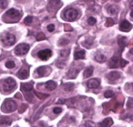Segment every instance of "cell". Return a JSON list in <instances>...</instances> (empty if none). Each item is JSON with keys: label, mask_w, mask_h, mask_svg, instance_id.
<instances>
[{"label": "cell", "mask_w": 133, "mask_h": 127, "mask_svg": "<svg viewBox=\"0 0 133 127\" xmlns=\"http://www.w3.org/2000/svg\"><path fill=\"white\" fill-rule=\"evenodd\" d=\"M1 40L5 45H12L16 42V37L12 34L5 32L1 34Z\"/></svg>", "instance_id": "cell-1"}, {"label": "cell", "mask_w": 133, "mask_h": 127, "mask_svg": "<svg viewBox=\"0 0 133 127\" xmlns=\"http://www.w3.org/2000/svg\"><path fill=\"white\" fill-rule=\"evenodd\" d=\"M78 14L79 13L76 9L71 8V9H68L65 10L64 13V17L66 20L68 21V22H73L76 19L78 16Z\"/></svg>", "instance_id": "cell-2"}, {"label": "cell", "mask_w": 133, "mask_h": 127, "mask_svg": "<svg viewBox=\"0 0 133 127\" xmlns=\"http://www.w3.org/2000/svg\"><path fill=\"white\" fill-rule=\"evenodd\" d=\"M16 86V82L15 80L12 78L9 77L4 80L3 88L5 91H9L14 89Z\"/></svg>", "instance_id": "cell-3"}, {"label": "cell", "mask_w": 133, "mask_h": 127, "mask_svg": "<svg viewBox=\"0 0 133 127\" xmlns=\"http://www.w3.org/2000/svg\"><path fill=\"white\" fill-rule=\"evenodd\" d=\"M29 50V45L27 44H20L16 47L14 51L17 55L25 54Z\"/></svg>", "instance_id": "cell-4"}, {"label": "cell", "mask_w": 133, "mask_h": 127, "mask_svg": "<svg viewBox=\"0 0 133 127\" xmlns=\"http://www.w3.org/2000/svg\"><path fill=\"white\" fill-rule=\"evenodd\" d=\"M52 55V51L49 49H43L37 53V56L42 60H47L49 59Z\"/></svg>", "instance_id": "cell-5"}, {"label": "cell", "mask_w": 133, "mask_h": 127, "mask_svg": "<svg viewBox=\"0 0 133 127\" xmlns=\"http://www.w3.org/2000/svg\"><path fill=\"white\" fill-rule=\"evenodd\" d=\"M4 106L6 111H14L17 109V104L14 101L11 99L6 100L4 102Z\"/></svg>", "instance_id": "cell-6"}, {"label": "cell", "mask_w": 133, "mask_h": 127, "mask_svg": "<svg viewBox=\"0 0 133 127\" xmlns=\"http://www.w3.org/2000/svg\"><path fill=\"white\" fill-rule=\"evenodd\" d=\"M132 28V25L130 22L127 20H123L119 25V30L123 32H128L130 31Z\"/></svg>", "instance_id": "cell-7"}, {"label": "cell", "mask_w": 133, "mask_h": 127, "mask_svg": "<svg viewBox=\"0 0 133 127\" xmlns=\"http://www.w3.org/2000/svg\"><path fill=\"white\" fill-rule=\"evenodd\" d=\"M17 76L19 79H22V80L27 79L29 76V73L28 69H26L24 68L21 69L17 73Z\"/></svg>", "instance_id": "cell-8"}, {"label": "cell", "mask_w": 133, "mask_h": 127, "mask_svg": "<svg viewBox=\"0 0 133 127\" xmlns=\"http://www.w3.org/2000/svg\"><path fill=\"white\" fill-rule=\"evenodd\" d=\"M100 81L97 79H92L90 80H88L87 82V86L89 88H97L99 86Z\"/></svg>", "instance_id": "cell-9"}, {"label": "cell", "mask_w": 133, "mask_h": 127, "mask_svg": "<svg viewBox=\"0 0 133 127\" xmlns=\"http://www.w3.org/2000/svg\"><path fill=\"white\" fill-rule=\"evenodd\" d=\"M120 76L121 75L119 72H118V71H112L108 75V79L110 80L114 81V80H116L119 79Z\"/></svg>", "instance_id": "cell-10"}, {"label": "cell", "mask_w": 133, "mask_h": 127, "mask_svg": "<svg viewBox=\"0 0 133 127\" xmlns=\"http://www.w3.org/2000/svg\"><path fill=\"white\" fill-rule=\"evenodd\" d=\"M6 15L9 16V17L12 18H17L18 16H19V12L18 10L14 9H10L8 10L6 12Z\"/></svg>", "instance_id": "cell-11"}, {"label": "cell", "mask_w": 133, "mask_h": 127, "mask_svg": "<svg viewBox=\"0 0 133 127\" xmlns=\"http://www.w3.org/2000/svg\"><path fill=\"white\" fill-rule=\"evenodd\" d=\"M85 51L80 50L77 51L74 53V58L75 60H81L85 58Z\"/></svg>", "instance_id": "cell-12"}, {"label": "cell", "mask_w": 133, "mask_h": 127, "mask_svg": "<svg viewBox=\"0 0 133 127\" xmlns=\"http://www.w3.org/2000/svg\"><path fill=\"white\" fill-rule=\"evenodd\" d=\"M33 88V83L28 82V83H22L21 85V89L22 91H29Z\"/></svg>", "instance_id": "cell-13"}, {"label": "cell", "mask_w": 133, "mask_h": 127, "mask_svg": "<svg viewBox=\"0 0 133 127\" xmlns=\"http://www.w3.org/2000/svg\"><path fill=\"white\" fill-rule=\"evenodd\" d=\"M112 124H113L112 119L110 117H109L104 119V120L100 123L99 126H103V127H109V126H110Z\"/></svg>", "instance_id": "cell-14"}, {"label": "cell", "mask_w": 133, "mask_h": 127, "mask_svg": "<svg viewBox=\"0 0 133 127\" xmlns=\"http://www.w3.org/2000/svg\"><path fill=\"white\" fill-rule=\"evenodd\" d=\"M45 88L49 91H52L57 88V84L53 80H49L45 84Z\"/></svg>", "instance_id": "cell-15"}, {"label": "cell", "mask_w": 133, "mask_h": 127, "mask_svg": "<svg viewBox=\"0 0 133 127\" xmlns=\"http://www.w3.org/2000/svg\"><path fill=\"white\" fill-rule=\"evenodd\" d=\"M12 123V119L10 117L6 116L2 117L0 119V124H3V125H6L9 126Z\"/></svg>", "instance_id": "cell-16"}, {"label": "cell", "mask_w": 133, "mask_h": 127, "mask_svg": "<svg viewBox=\"0 0 133 127\" xmlns=\"http://www.w3.org/2000/svg\"><path fill=\"white\" fill-rule=\"evenodd\" d=\"M94 73V67L93 66H89L87 67L84 71V78H88L93 75Z\"/></svg>", "instance_id": "cell-17"}, {"label": "cell", "mask_w": 133, "mask_h": 127, "mask_svg": "<svg viewBox=\"0 0 133 127\" xmlns=\"http://www.w3.org/2000/svg\"><path fill=\"white\" fill-rule=\"evenodd\" d=\"M95 59H96V60L97 62H99V63H103V62H105L106 61L107 58L104 54L98 53L96 54V57H95Z\"/></svg>", "instance_id": "cell-18"}, {"label": "cell", "mask_w": 133, "mask_h": 127, "mask_svg": "<svg viewBox=\"0 0 133 127\" xmlns=\"http://www.w3.org/2000/svg\"><path fill=\"white\" fill-rule=\"evenodd\" d=\"M74 87H75V85H74V83L71 82L66 83V84H64L62 85L63 89L65 91H72L74 89Z\"/></svg>", "instance_id": "cell-19"}, {"label": "cell", "mask_w": 133, "mask_h": 127, "mask_svg": "<svg viewBox=\"0 0 133 127\" xmlns=\"http://www.w3.org/2000/svg\"><path fill=\"white\" fill-rule=\"evenodd\" d=\"M118 62H119V60H118V58L113 57L112 58H111L110 63H109V66H110V68H116V67H118Z\"/></svg>", "instance_id": "cell-20"}, {"label": "cell", "mask_w": 133, "mask_h": 127, "mask_svg": "<svg viewBox=\"0 0 133 127\" xmlns=\"http://www.w3.org/2000/svg\"><path fill=\"white\" fill-rule=\"evenodd\" d=\"M60 3H61L60 0H49V5L53 9H55V6L59 5Z\"/></svg>", "instance_id": "cell-21"}, {"label": "cell", "mask_w": 133, "mask_h": 127, "mask_svg": "<svg viewBox=\"0 0 133 127\" xmlns=\"http://www.w3.org/2000/svg\"><path fill=\"white\" fill-rule=\"evenodd\" d=\"M36 71H37V73L38 74V75L40 76V77L44 76V75H45V66H40V67H38Z\"/></svg>", "instance_id": "cell-22"}, {"label": "cell", "mask_w": 133, "mask_h": 127, "mask_svg": "<svg viewBox=\"0 0 133 127\" xmlns=\"http://www.w3.org/2000/svg\"><path fill=\"white\" fill-rule=\"evenodd\" d=\"M118 9L117 8V6H114V5H112V6H110L108 9V12H109L110 14H115L118 12Z\"/></svg>", "instance_id": "cell-23"}, {"label": "cell", "mask_w": 133, "mask_h": 127, "mask_svg": "<svg viewBox=\"0 0 133 127\" xmlns=\"http://www.w3.org/2000/svg\"><path fill=\"white\" fill-rule=\"evenodd\" d=\"M126 42H127V38L126 37H123L122 36V37L119 38V40H118V44H119V45L122 47H123L125 45Z\"/></svg>", "instance_id": "cell-24"}, {"label": "cell", "mask_w": 133, "mask_h": 127, "mask_svg": "<svg viewBox=\"0 0 133 127\" xmlns=\"http://www.w3.org/2000/svg\"><path fill=\"white\" fill-rule=\"evenodd\" d=\"M5 66L9 69H12L15 67V63H14V61L9 60L6 62V64H5Z\"/></svg>", "instance_id": "cell-25"}, {"label": "cell", "mask_w": 133, "mask_h": 127, "mask_svg": "<svg viewBox=\"0 0 133 127\" xmlns=\"http://www.w3.org/2000/svg\"><path fill=\"white\" fill-rule=\"evenodd\" d=\"M35 93L39 98H40V99H43V98H45L46 97H48V96H49L48 94H44V93H40V92H37L36 91H35Z\"/></svg>", "instance_id": "cell-26"}, {"label": "cell", "mask_w": 133, "mask_h": 127, "mask_svg": "<svg viewBox=\"0 0 133 127\" xmlns=\"http://www.w3.org/2000/svg\"><path fill=\"white\" fill-rule=\"evenodd\" d=\"M32 19H33L32 16H27L24 19V23H25L26 25L31 24L32 22Z\"/></svg>", "instance_id": "cell-27"}, {"label": "cell", "mask_w": 133, "mask_h": 127, "mask_svg": "<svg viewBox=\"0 0 133 127\" xmlns=\"http://www.w3.org/2000/svg\"><path fill=\"white\" fill-rule=\"evenodd\" d=\"M8 5V1L6 0H0V9H5Z\"/></svg>", "instance_id": "cell-28"}, {"label": "cell", "mask_w": 133, "mask_h": 127, "mask_svg": "<svg viewBox=\"0 0 133 127\" xmlns=\"http://www.w3.org/2000/svg\"><path fill=\"white\" fill-rule=\"evenodd\" d=\"M45 39V35L44 34V33H42V32H40V33H38L37 34V36H36V40H38V41H42V40H44Z\"/></svg>", "instance_id": "cell-29"}, {"label": "cell", "mask_w": 133, "mask_h": 127, "mask_svg": "<svg viewBox=\"0 0 133 127\" xmlns=\"http://www.w3.org/2000/svg\"><path fill=\"white\" fill-rule=\"evenodd\" d=\"M69 43V40L66 38H61L58 41V44L61 45H66Z\"/></svg>", "instance_id": "cell-30"}, {"label": "cell", "mask_w": 133, "mask_h": 127, "mask_svg": "<svg viewBox=\"0 0 133 127\" xmlns=\"http://www.w3.org/2000/svg\"><path fill=\"white\" fill-rule=\"evenodd\" d=\"M104 95L106 98H110V97H112L114 95V91L112 90H107L105 93Z\"/></svg>", "instance_id": "cell-31"}, {"label": "cell", "mask_w": 133, "mask_h": 127, "mask_svg": "<svg viewBox=\"0 0 133 127\" xmlns=\"http://www.w3.org/2000/svg\"><path fill=\"white\" fill-rule=\"evenodd\" d=\"M88 24L93 25H94L96 23V19L94 18V17H90L88 19Z\"/></svg>", "instance_id": "cell-32"}, {"label": "cell", "mask_w": 133, "mask_h": 127, "mask_svg": "<svg viewBox=\"0 0 133 127\" xmlns=\"http://www.w3.org/2000/svg\"><path fill=\"white\" fill-rule=\"evenodd\" d=\"M114 23V20H113L112 18H107V23H106V26H107V27H110V26L113 25Z\"/></svg>", "instance_id": "cell-33"}, {"label": "cell", "mask_w": 133, "mask_h": 127, "mask_svg": "<svg viewBox=\"0 0 133 127\" xmlns=\"http://www.w3.org/2000/svg\"><path fill=\"white\" fill-rule=\"evenodd\" d=\"M69 54H70V51L66 50V49L61 51V55L62 57H67V56L69 55Z\"/></svg>", "instance_id": "cell-34"}, {"label": "cell", "mask_w": 133, "mask_h": 127, "mask_svg": "<svg viewBox=\"0 0 133 127\" xmlns=\"http://www.w3.org/2000/svg\"><path fill=\"white\" fill-rule=\"evenodd\" d=\"M47 29H48L49 32H52L53 31H54L55 30V25L53 24H49L48 25V27H47Z\"/></svg>", "instance_id": "cell-35"}, {"label": "cell", "mask_w": 133, "mask_h": 127, "mask_svg": "<svg viewBox=\"0 0 133 127\" xmlns=\"http://www.w3.org/2000/svg\"><path fill=\"white\" fill-rule=\"evenodd\" d=\"M53 113H55V114H60V113L62 112V110L61 108H58V107H57V108H53Z\"/></svg>", "instance_id": "cell-36"}, {"label": "cell", "mask_w": 133, "mask_h": 127, "mask_svg": "<svg viewBox=\"0 0 133 127\" xmlns=\"http://www.w3.org/2000/svg\"><path fill=\"white\" fill-rule=\"evenodd\" d=\"M128 64V62H127L126 60L123 59H120L119 60V64H120L121 67H125L126 64Z\"/></svg>", "instance_id": "cell-37"}, {"label": "cell", "mask_w": 133, "mask_h": 127, "mask_svg": "<svg viewBox=\"0 0 133 127\" xmlns=\"http://www.w3.org/2000/svg\"><path fill=\"white\" fill-rule=\"evenodd\" d=\"M27 108V105H25V104L22 105V106L20 107V108H19V109H22V110H21V111H20L21 114H22V113H23L24 111H25V110H26V108Z\"/></svg>", "instance_id": "cell-38"}, {"label": "cell", "mask_w": 133, "mask_h": 127, "mask_svg": "<svg viewBox=\"0 0 133 127\" xmlns=\"http://www.w3.org/2000/svg\"><path fill=\"white\" fill-rule=\"evenodd\" d=\"M14 97H16V98H22V95H20V93H17L15 95V96Z\"/></svg>", "instance_id": "cell-39"}, {"label": "cell", "mask_w": 133, "mask_h": 127, "mask_svg": "<svg viewBox=\"0 0 133 127\" xmlns=\"http://www.w3.org/2000/svg\"><path fill=\"white\" fill-rule=\"evenodd\" d=\"M58 103H61V104H64L65 102V100H62V99H59V101H58Z\"/></svg>", "instance_id": "cell-40"}, {"label": "cell", "mask_w": 133, "mask_h": 127, "mask_svg": "<svg viewBox=\"0 0 133 127\" xmlns=\"http://www.w3.org/2000/svg\"><path fill=\"white\" fill-rule=\"evenodd\" d=\"M132 5H133V1H131V3H130V9L131 10H132Z\"/></svg>", "instance_id": "cell-41"}, {"label": "cell", "mask_w": 133, "mask_h": 127, "mask_svg": "<svg viewBox=\"0 0 133 127\" xmlns=\"http://www.w3.org/2000/svg\"><path fill=\"white\" fill-rule=\"evenodd\" d=\"M131 18H132V11H131Z\"/></svg>", "instance_id": "cell-42"}]
</instances>
